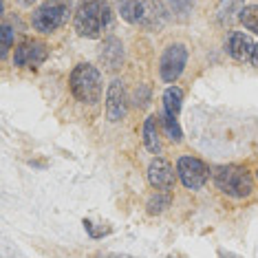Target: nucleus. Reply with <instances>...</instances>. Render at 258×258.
<instances>
[{
  "mask_svg": "<svg viewBox=\"0 0 258 258\" xmlns=\"http://www.w3.org/2000/svg\"><path fill=\"white\" fill-rule=\"evenodd\" d=\"M110 25V7L106 0H80L73 27L82 38H99Z\"/></svg>",
  "mask_w": 258,
  "mask_h": 258,
  "instance_id": "nucleus-1",
  "label": "nucleus"
},
{
  "mask_svg": "<svg viewBox=\"0 0 258 258\" xmlns=\"http://www.w3.org/2000/svg\"><path fill=\"white\" fill-rule=\"evenodd\" d=\"M71 91L82 104H97L102 97V75L93 64H78L71 73Z\"/></svg>",
  "mask_w": 258,
  "mask_h": 258,
  "instance_id": "nucleus-2",
  "label": "nucleus"
},
{
  "mask_svg": "<svg viewBox=\"0 0 258 258\" xmlns=\"http://www.w3.org/2000/svg\"><path fill=\"white\" fill-rule=\"evenodd\" d=\"M71 7L73 0H44L31 16L33 29L40 33H53L69 20Z\"/></svg>",
  "mask_w": 258,
  "mask_h": 258,
  "instance_id": "nucleus-3",
  "label": "nucleus"
},
{
  "mask_svg": "<svg viewBox=\"0 0 258 258\" xmlns=\"http://www.w3.org/2000/svg\"><path fill=\"white\" fill-rule=\"evenodd\" d=\"M214 183L216 187L227 197L234 199H245L254 190V181H251L249 172L240 166H221L214 172Z\"/></svg>",
  "mask_w": 258,
  "mask_h": 258,
  "instance_id": "nucleus-4",
  "label": "nucleus"
},
{
  "mask_svg": "<svg viewBox=\"0 0 258 258\" xmlns=\"http://www.w3.org/2000/svg\"><path fill=\"white\" fill-rule=\"evenodd\" d=\"M177 174L181 179V183L190 190H201L210 179V170L208 166L197 159V157H181L177 163Z\"/></svg>",
  "mask_w": 258,
  "mask_h": 258,
  "instance_id": "nucleus-5",
  "label": "nucleus"
},
{
  "mask_svg": "<svg viewBox=\"0 0 258 258\" xmlns=\"http://www.w3.org/2000/svg\"><path fill=\"white\" fill-rule=\"evenodd\" d=\"M185 62H187V49L183 44H170L161 55V62H159V73H161V80L172 84L181 78L185 69Z\"/></svg>",
  "mask_w": 258,
  "mask_h": 258,
  "instance_id": "nucleus-6",
  "label": "nucleus"
},
{
  "mask_svg": "<svg viewBox=\"0 0 258 258\" xmlns=\"http://www.w3.org/2000/svg\"><path fill=\"white\" fill-rule=\"evenodd\" d=\"M126 110H128V95H126V89L119 80H113L108 84V91H106V117L108 121H121L126 117Z\"/></svg>",
  "mask_w": 258,
  "mask_h": 258,
  "instance_id": "nucleus-7",
  "label": "nucleus"
},
{
  "mask_svg": "<svg viewBox=\"0 0 258 258\" xmlns=\"http://www.w3.org/2000/svg\"><path fill=\"white\" fill-rule=\"evenodd\" d=\"M49 51H46V44L36 42V40H25L16 46V55H14V64L16 67H27V69H36L40 67Z\"/></svg>",
  "mask_w": 258,
  "mask_h": 258,
  "instance_id": "nucleus-8",
  "label": "nucleus"
},
{
  "mask_svg": "<svg viewBox=\"0 0 258 258\" xmlns=\"http://www.w3.org/2000/svg\"><path fill=\"white\" fill-rule=\"evenodd\" d=\"M148 181L155 190H170L174 185V168L170 166V161L157 157L148 166Z\"/></svg>",
  "mask_w": 258,
  "mask_h": 258,
  "instance_id": "nucleus-9",
  "label": "nucleus"
},
{
  "mask_svg": "<svg viewBox=\"0 0 258 258\" xmlns=\"http://www.w3.org/2000/svg\"><path fill=\"white\" fill-rule=\"evenodd\" d=\"M99 60L108 69V71H117L124 64V44L117 38H106L99 49Z\"/></svg>",
  "mask_w": 258,
  "mask_h": 258,
  "instance_id": "nucleus-10",
  "label": "nucleus"
},
{
  "mask_svg": "<svg viewBox=\"0 0 258 258\" xmlns=\"http://www.w3.org/2000/svg\"><path fill=\"white\" fill-rule=\"evenodd\" d=\"M225 49H227V53H230L234 60L247 62L251 57V51H254V42H251L249 36H245V33L232 31L230 38H227V42H225Z\"/></svg>",
  "mask_w": 258,
  "mask_h": 258,
  "instance_id": "nucleus-11",
  "label": "nucleus"
},
{
  "mask_svg": "<svg viewBox=\"0 0 258 258\" xmlns=\"http://www.w3.org/2000/svg\"><path fill=\"white\" fill-rule=\"evenodd\" d=\"M121 18L131 25H142L144 22V0H117Z\"/></svg>",
  "mask_w": 258,
  "mask_h": 258,
  "instance_id": "nucleus-12",
  "label": "nucleus"
},
{
  "mask_svg": "<svg viewBox=\"0 0 258 258\" xmlns=\"http://www.w3.org/2000/svg\"><path fill=\"white\" fill-rule=\"evenodd\" d=\"M144 144L150 152H159V117L150 115L144 121Z\"/></svg>",
  "mask_w": 258,
  "mask_h": 258,
  "instance_id": "nucleus-13",
  "label": "nucleus"
},
{
  "mask_svg": "<svg viewBox=\"0 0 258 258\" xmlns=\"http://www.w3.org/2000/svg\"><path fill=\"white\" fill-rule=\"evenodd\" d=\"M181 104H183V93L177 86H170L163 93V113L170 117H179L181 113Z\"/></svg>",
  "mask_w": 258,
  "mask_h": 258,
  "instance_id": "nucleus-14",
  "label": "nucleus"
},
{
  "mask_svg": "<svg viewBox=\"0 0 258 258\" xmlns=\"http://www.w3.org/2000/svg\"><path fill=\"white\" fill-rule=\"evenodd\" d=\"M163 22V9L159 0H144V27H159Z\"/></svg>",
  "mask_w": 258,
  "mask_h": 258,
  "instance_id": "nucleus-15",
  "label": "nucleus"
},
{
  "mask_svg": "<svg viewBox=\"0 0 258 258\" xmlns=\"http://www.w3.org/2000/svg\"><path fill=\"white\" fill-rule=\"evenodd\" d=\"M238 20L245 25V29L258 36V5H247V7L243 5V9L238 11Z\"/></svg>",
  "mask_w": 258,
  "mask_h": 258,
  "instance_id": "nucleus-16",
  "label": "nucleus"
},
{
  "mask_svg": "<svg viewBox=\"0 0 258 258\" xmlns=\"http://www.w3.org/2000/svg\"><path fill=\"white\" fill-rule=\"evenodd\" d=\"M170 203H172V197L166 190H157V195L150 197L146 208H148V214H161L166 208H170Z\"/></svg>",
  "mask_w": 258,
  "mask_h": 258,
  "instance_id": "nucleus-17",
  "label": "nucleus"
},
{
  "mask_svg": "<svg viewBox=\"0 0 258 258\" xmlns=\"http://www.w3.org/2000/svg\"><path fill=\"white\" fill-rule=\"evenodd\" d=\"M236 9L240 11L243 9V0H221V5H219V20L223 22V25H227V22H232V11Z\"/></svg>",
  "mask_w": 258,
  "mask_h": 258,
  "instance_id": "nucleus-18",
  "label": "nucleus"
},
{
  "mask_svg": "<svg viewBox=\"0 0 258 258\" xmlns=\"http://www.w3.org/2000/svg\"><path fill=\"white\" fill-rule=\"evenodd\" d=\"M161 119H163V126H166V133H168V137L172 139V142H181V128H179V121H177V117H170L163 113L161 115Z\"/></svg>",
  "mask_w": 258,
  "mask_h": 258,
  "instance_id": "nucleus-19",
  "label": "nucleus"
},
{
  "mask_svg": "<svg viewBox=\"0 0 258 258\" xmlns=\"http://www.w3.org/2000/svg\"><path fill=\"white\" fill-rule=\"evenodd\" d=\"M3 44H0V53H3V57L9 53V49H11V44H14V31H11V27L5 22L3 25Z\"/></svg>",
  "mask_w": 258,
  "mask_h": 258,
  "instance_id": "nucleus-20",
  "label": "nucleus"
},
{
  "mask_svg": "<svg viewBox=\"0 0 258 258\" xmlns=\"http://www.w3.org/2000/svg\"><path fill=\"white\" fill-rule=\"evenodd\" d=\"M168 5H170V9H172L174 14L185 16V14H190V9H192V5H195V0H168Z\"/></svg>",
  "mask_w": 258,
  "mask_h": 258,
  "instance_id": "nucleus-21",
  "label": "nucleus"
},
{
  "mask_svg": "<svg viewBox=\"0 0 258 258\" xmlns=\"http://www.w3.org/2000/svg\"><path fill=\"white\" fill-rule=\"evenodd\" d=\"M84 227H86V232H89L93 238H99V236H104V234L110 232V227H102V230H95V225H93L91 221H84Z\"/></svg>",
  "mask_w": 258,
  "mask_h": 258,
  "instance_id": "nucleus-22",
  "label": "nucleus"
},
{
  "mask_svg": "<svg viewBox=\"0 0 258 258\" xmlns=\"http://www.w3.org/2000/svg\"><path fill=\"white\" fill-rule=\"evenodd\" d=\"M249 62L254 64V67L258 69V44H254V51H251V57H249Z\"/></svg>",
  "mask_w": 258,
  "mask_h": 258,
  "instance_id": "nucleus-23",
  "label": "nucleus"
},
{
  "mask_svg": "<svg viewBox=\"0 0 258 258\" xmlns=\"http://www.w3.org/2000/svg\"><path fill=\"white\" fill-rule=\"evenodd\" d=\"M18 3L22 5V7H31V5L36 3V0H18Z\"/></svg>",
  "mask_w": 258,
  "mask_h": 258,
  "instance_id": "nucleus-24",
  "label": "nucleus"
}]
</instances>
